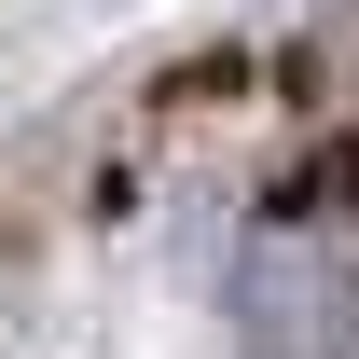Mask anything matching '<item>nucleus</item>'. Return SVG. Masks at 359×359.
Returning <instances> with one entry per match:
<instances>
[{"label":"nucleus","mask_w":359,"mask_h":359,"mask_svg":"<svg viewBox=\"0 0 359 359\" xmlns=\"http://www.w3.org/2000/svg\"><path fill=\"white\" fill-rule=\"evenodd\" d=\"M235 359H359V222L346 208H290L222 263Z\"/></svg>","instance_id":"nucleus-1"}]
</instances>
